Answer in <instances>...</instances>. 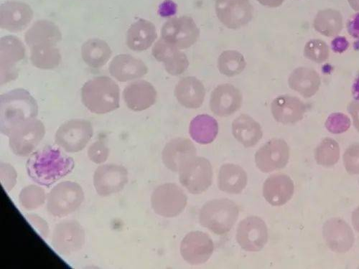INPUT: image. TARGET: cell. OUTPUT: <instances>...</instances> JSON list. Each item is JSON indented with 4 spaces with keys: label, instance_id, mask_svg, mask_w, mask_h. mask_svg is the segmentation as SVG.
Returning <instances> with one entry per match:
<instances>
[{
    "label": "cell",
    "instance_id": "obj_12",
    "mask_svg": "<svg viewBox=\"0 0 359 269\" xmlns=\"http://www.w3.org/2000/svg\"><path fill=\"white\" fill-rule=\"evenodd\" d=\"M25 56V46L18 38L8 36L0 40V83L2 85L18 78V64Z\"/></svg>",
    "mask_w": 359,
    "mask_h": 269
},
{
    "label": "cell",
    "instance_id": "obj_24",
    "mask_svg": "<svg viewBox=\"0 0 359 269\" xmlns=\"http://www.w3.org/2000/svg\"><path fill=\"white\" fill-rule=\"evenodd\" d=\"M294 193V185L288 175L276 174L269 176L263 186L265 200L273 206H282L288 202Z\"/></svg>",
    "mask_w": 359,
    "mask_h": 269
},
{
    "label": "cell",
    "instance_id": "obj_17",
    "mask_svg": "<svg viewBox=\"0 0 359 269\" xmlns=\"http://www.w3.org/2000/svg\"><path fill=\"white\" fill-rule=\"evenodd\" d=\"M216 10L219 20L229 29L248 25L253 15L249 0H217Z\"/></svg>",
    "mask_w": 359,
    "mask_h": 269
},
{
    "label": "cell",
    "instance_id": "obj_8",
    "mask_svg": "<svg viewBox=\"0 0 359 269\" xmlns=\"http://www.w3.org/2000/svg\"><path fill=\"white\" fill-rule=\"evenodd\" d=\"M93 135L91 123L85 119H72L57 129L55 141L65 152L76 153L83 151Z\"/></svg>",
    "mask_w": 359,
    "mask_h": 269
},
{
    "label": "cell",
    "instance_id": "obj_1",
    "mask_svg": "<svg viewBox=\"0 0 359 269\" xmlns=\"http://www.w3.org/2000/svg\"><path fill=\"white\" fill-rule=\"evenodd\" d=\"M74 167V159L54 146L40 149L26 164L27 174L32 181L47 188L72 173Z\"/></svg>",
    "mask_w": 359,
    "mask_h": 269
},
{
    "label": "cell",
    "instance_id": "obj_43",
    "mask_svg": "<svg viewBox=\"0 0 359 269\" xmlns=\"http://www.w3.org/2000/svg\"><path fill=\"white\" fill-rule=\"evenodd\" d=\"M87 154L90 160L100 165L107 160L109 156V149L104 142L99 140L90 145Z\"/></svg>",
    "mask_w": 359,
    "mask_h": 269
},
{
    "label": "cell",
    "instance_id": "obj_7",
    "mask_svg": "<svg viewBox=\"0 0 359 269\" xmlns=\"http://www.w3.org/2000/svg\"><path fill=\"white\" fill-rule=\"evenodd\" d=\"M46 134L43 123L37 118L29 120L16 127L9 135V144L12 152L18 157L32 155Z\"/></svg>",
    "mask_w": 359,
    "mask_h": 269
},
{
    "label": "cell",
    "instance_id": "obj_52",
    "mask_svg": "<svg viewBox=\"0 0 359 269\" xmlns=\"http://www.w3.org/2000/svg\"><path fill=\"white\" fill-rule=\"evenodd\" d=\"M351 222L353 228L359 233V206L352 213Z\"/></svg>",
    "mask_w": 359,
    "mask_h": 269
},
{
    "label": "cell",
    "instance_id": "obj_6",
    "mask_svg": "<svg viewBox=\"0 0 359 269\" xmlns=\"http://www.w3.org/2000/svg\"><path fill=\"white\" fill-rule=\"evenodd\" d=\"M178 172L180 183L191 194H201L212 185V165L204 158H191Z\"/></svg>",
    "mask_w": 359,
    "mask_h": 269
},
{
    "label": "cell",
    "instance_id": "obj_35",
    "mask_svg": "<svg viewBox=\"0 0 359 269\" xmlns=\"http://www.w3.org/2000/svg\"><path fill=\"white\" fill-rule=\"evenodd\" d=\"M313 27L317 32L325 37L339 35L343 29V16L334 9L320 11L316 15Z\"/></svg>",
    "mask_w": 359,
    "mask_h": 269
},
{
    "label": "cell",
    "instance_id": "obj_19",
    "mask_svg": "<svg viewBox=\"0 0 359 269\" xmlns=\"http://www.w3.org/2000/svg\"><path fill=\"white\" fill-rule=\"evenodd\" d=\"M34 12L27 4L8 1L0 7V26L12 33H19L31 23Z\"/></svg>",
    "mask_w": 359,
    "mask_h": 269
},
{
    "label": "cell",
    "instance_id": "obj_11",
    "mask_svg": "<svg viewBox=\"0 0 359 269\" xmlns=\"http://www.w3.org/2000/svg\"><path fill=\"white\" fill-rule=\"evenodd\" d=\"M199 38V29L189 17L170 19L161 29V39L178 49L194 46Z\"/></svg>",
    "mask_w": 359,
    "mask_h": 269
},
{
    "label": "cell",
    "instance_id": "obj_15",
    "mask_svg": "<svg viewBox=\"0 0 359 269\" xmlns=\"http://www.w3.org/2000/svg\"><path fill=\"white\" fill-rule=\"evenodd\" d=\"M290 159V148L282 139H273L255 154V163L260 171L271 172L285 168Z\"/></svg>",
    "mask_w": 359,
    "mask_h": 269
},
{
    "label": "cell",
    "instance_id": "obj_28",
    "mask_svg": "<svg viewBox=\"0 0 359 269\" xmlns=\"http://www.w3.org/2000/svg\"><path fill=\"white\" fill-rule=\"evenodd\" d=\"M158 38L156 27L146 20H139L128 29L127 45L133 51L142 52L151 48Z\"/></svg>",
    "mask_w": 359,
    "mask_h": 269
},
{
    "label": "cell",
    "instance_id": "obj_29",
    "mask_svg": "<svg viewBox=\"0 0 359 269\" xmlns=\"http://www.w3.org/2000/svg\"><path fill=\"white\" fill-rule=\"evenodd\" d=\"M62 39L57 26L48 20L36 22L25 35V41L29 48L43 45L56 46Z\"/></svg>",
    "mask_w": 359,
    "mask_h": 269
},
{
    "label": "cell",
    "instance_id": "obj_37",
    "mask_svg": "<svg viewBox=\"0 0 359 269\" xmlns=\"http://www.w3.org/2000/svg\"><path fill=\"white\" fill-rule=\"evenodd\" d=\"M244 55L236 50H225L218 60V68L221 74L228 77L241 74L246 68Z\"/></svg>",
    "mask_w": 359,
    "mask_h": 269
},
{
    "label": "cell",
    "instance_id": "obj_5",
    "mask_svg": "<svg viewBox=\"0 0 359 269\" xmlns=\"http://www.w3.org/2000/svg\"><path fill=\"white\" fill-rule=\"evenodd\" d=\"M83 200L82 188L75 182L65 181L50 191L47 198V211L54 217H66L78 210Z\"/></svg>",
    "mask_w": 359,
    "mask_h": 269
},
{
    "label": "cell",
    "instance_id": "obj_27",
    "mask_svg": "<svg viewBox=\"0 0 359 269\" xmlns=\"http://www.w3.org/2000/svg\"><path fill=\"white\" fill-rule=\"evenodd\" d=\"M175 95L183 106L195 109L202 106L205 90L201 81L196 77L188 76L179 81L175 89Z\"/></svg>",
    "mask_w": 359,
    "mask_h": 269
},
{
    "label": "cell",
    "instance_id": "obj_53",
    "mask_svg": "<svg viewBox=\"0 0 359 269\" xmlns=\"http://www.w3.org/2000/svg\"><path fill=\"white\" fill-rule=\"evenodd\" d=\"M348 2L353 11L359 12V0H348Z\"/></svg>",
    "mask_w": 359,
    "mask_h": 269
},
{
    "label": "cell",
    "instance_id": "obj_39",
    "mask_svg": "<svg viewBox=\"0 0 359 269\" xmlns=\"http://www.w3.org/2000/svg\"><path fill=\"white\" fill-rule=\"evenodd\" d=\"M47 198L43 188L36 185H29L21 191L19 202L25 210L31 212L41 207Z\"/></svg>",
    "mask_w": 359,
    "mask_h": 269
},
{
    "label": "cell",
    "instance_id": "obj_48",
    "mask_svg": "<svg viewBox=\"0 0 359 269\" xmlns=\"http://www.w3.org/2000/svg\"><path fill=\"white\" fill-rule=\"evenodd\" d=\"M177 12V6L171 0H166L159 8V14L162 17H170L174 15Z\"/></svg>",
    "mask_w": 359,
    "mask_h": 269
},
{
    "label": "cell",
    "instance_id": "obj_21",
    "mask_svg": "<svg viewBox=\"0 0 359 269\" xmlns=\"http://www.w3.org/2000/svg\"><path fill=\"white\" fill-rule=\"evenodd\" d=\"M196 156V148L190 139L175 138L164 147L162 160L168 169L178 172L187 161Z\"/></svg>",
    "mask_w": 359,
    "mask_h": 269
},
{
    "label": "cell",
    "instance_id": "obj_4",
    "mask_svg": "<svg viewBox=\"0 0 359 269\" xmlns=\"http://www.w3.org/2000/svg\"><path fill=\"white\" fill-rule=\"evenodd\" d=\"M238 215V207L234 202L226 198L215 199L201 207L199 222L214 233L223 235L231 230Z\"/></svg>",
    "mask_w": 359,
    "mask_h": 269
},
{
    "label": "cell",
    "instance_id": "obj_10",
    "mask_svg": "<svg viewBox=\"0 0 359 269\" xmlns=\"http://www.w3.org/2000/svg\"><path fill=\"white\" fill-rule=\"evenodd\" d=\"M85 242L83 226L76 221H64L55 226L51 244L58 254L66 256L81 250Z\"/></svg>",
    "mask_w": 359,
    "mask_h": 269
},
{
    "label": "cell",
    "instance_id": "obj_30",
    "mask_svg": "<svg viewBox=\"0 0 359 269\" xmlns=\"http://www.w3.org/2000/svg\"><path fill=\"white\" fill-rule=\"evenodd\" d=\"M248 183V174L242 167L234 164H225L221 167L218 174L220 191L229 194H241Z\"/></svg>",
    "mask_w": 359,
    "mask_h": 269
},
{
    "label": "cell",
    "instance_id": "obj_32",
    "mask_svg": "<svg viewBox=\"0 0 359 269\" xmlns=\"http://www.w3.org/2000/svg\"><path fill=\"white\" fill-rule=\"evenodd\" d=\"M290 87L305 98H310L318 91L320 81L317 72L307 68L292 71L288 80Z\"/></svg>",
    "mask_w": 359,
    "mask_h": 269
},
{
    "label": "cell",
    "instance_id": "obj_20",
    "mask_svg": "<svg viewBox=\"0 0 359 269\" xmlns=\"http://www.w3.org/2000/svg\"><path fill=\"white\" fill-rule=\"evenodd\" d=\"M243 100V95L237 88L231 84L224 83L214 90L210 108L215 115L226 117L241 108Z\"/></svg>",
    "mask_w": 359,
    "mask_h": 269
},
{
    "label": "cell",
    "instance_id": "obj_14",
    "mask_svg": "<svg viewBox=\"0 0 359 269\" xmlns=\"http://www.w3.org/2000/svg\"><path fill=\"white\" fill-rule=\"evenodd\" d=\"M236 241L244 250L257 252L263 249L268 241V230L265 222L257 216H250L239 223Z\"/></svg>",
    "mask_w": 359,
    "mask_h": 269
},
{
    "label": "cell",
    "instance_id": "obj_25",
    "mask_svg": "<svg viewBox=\"0 0 359 269\" xmlns=\"http://www.w3.org/2000/svg\"><path fill=\"white\" fill-rule=\"evenodd\" d=\"M306 110L307 106L302 100L288 95L277 97L271 105L276 121L283 125H293L302 121Z\"/></svg>",
    "mask_w": 359,
    "mask_h": 269
},
{
    "label": "cell",
    "instance_id": "obj_13",
    "mask_svg": "<svg viewBox=\"0 0 359 269\" xmlns=\"http://www.w3.org/2000/svg\"><path fill=\"white\" fill-rule=\"evenodd\" d=\"M129 181L128 172L122 166L114 164L100 166L94 174V186L97 193L107 197L121 192Z\"/></svg>",
    "mask_w": 359,
    "mask_h": 269
},
{
    "label": "cell",
    "instance_id": "obj_33",
    "mask_svg": "<svg viewBox=\"0 0 359 269\" xmlns=\"http://www.w3.org/2000/svg\"><path fill=\"white\" fill-rule=\"evenodd\" d=\"M189 132L193 139L201 144L213 142L219 133V125L216 119L207 114L196 116L190 124Z\"/></svg>",
    "mask_w": 359,
    "mask_h": 269
},
{
    "label": "cell",
    "instance_id": "obj_40",
    "mask_svg": "<svg viewBox=\"0 0 359 269\" xmlns=\"http://www.w3.org/2000/svg\"><path fill=\"white\" fill-rule=\"evenodd\" d=\"M304 55L311 61L320 64L327 61L330 55V50L325 42L314 39L309 41L304 49Z\"/></svg>",
    "mask_w": 359,
    "mask_h": 269
},
{
    "label": "cell",
    "instance_id": "obj_9",
    "mask_svg": "<svg viewBox=\"0 0 359 269\" xmlns=\"http://www.w3.org/2000/svg\"><path fill=\"white\" fill-rule=\"evenodd\" d=\"M187 202L188 198L184 191L173 184L158 186L151 196L154 211L165 218H174L182 214Z\"/></svg>",
    "mask_w": 359,
    "mask_h": 269
},
{
    "label": "cell",
    "instance_id": "obj_16",
    "mask_svg": "<svg viewBox=\"0 0 359 269\" xmlns=\"http://www.w3.org/2000/svg\"><path fill=\"white\" fill-rule=\"evenodd\" d=\"M215 244L210 236L201 231L187 234L181 244V254L184 259L192 265L205 263L211 258Z\"/></svg>",
    "mask_w": 359,
    "mask_h": 269
},
{
    "label": "cell",
    "instance_id": "obj_44",
    "mask_svg": "<svg viewBox=\"0 0 359 269\" xmlns=\"http://www.w3.org/2000/svg\"><path fill=\"white\" fill-rule=\"evenodd\" d=\"M18 173L11 164L1 163L0 167V179L6 192H11L17 184Z\"/></svg>",
    "mask_w": 359,
    "mask_h": 269
},
{
    "label": "cell",
    "instance_id": "obj_31",
    "mask_svg": "<svg viewBox=\"0 0 359 269\" xmlns=\"http://www.w3.org/2000/svg\"><path fill=\"white\" fill-rule=\"evenodd\" d=\"M232 133L234 138L247 148L255 146L263 135L260 125L247 114H242L234 119Z\"/></svg>",
    "mask_w": 359,
    "mask_h": 269
},
{
    "label": "cell",
    "instance_id": "obj_49",
    "mask_svg": "<svg viewBox=\"0 0 359 269\" xmlns=\"http://www.w3.org/2000/svg\"><path fill=\"white\" fill-rule=\"evenodd\" d=\"M348 111L353 118L355 129L359 132V103H351L348 106Z\"/></svg>",
    "mask_w": 359,
    "mask_h": 269
},
{
    "label": "cell",
    "instance_id": "obj_23",
    "mask_svg": "<svg viewBox=\"0 0 359 269\" xmlns=\"http://www.w3.org/2000/svg\"><path fill=\"white\" fill-rule=\"evenodd\" d=\"M157 97L155 87L146 81L131 83L123 92L128 107L134 111H142L151 107L156 102Z\"/></svg>",
    "mask_w": 359,
    "mask_h": 269
},
{
    "label": "cell",
    "instance_id": "obj_26",
    "mask_svg": "<svg viewBox=\"0 0 359 269\" xmlns=\"http://www.w3.org/2000/svg\"><path fill=\"white\" fill-rule=\"evenodd\" d=\"M110 74L121 82L140 78L147 74V67L141 61L130 55L115 56L109 64Z\"/></svg>",
    "mask_w": 359,
    "mask_h": 269
},
{
    "label": "cell",
    "instance_id": "obj_42",
    "mask_svg": "<svg viewBox=\"0 0 359 269\" xmlns=\"http://www.w3.org/2000/svg\"><path fill=\"white\" fill-rule=\"evenodd\" d=\"M346 172L352 175L359 174V144L349 146L343 157Z\"/></svg>",
    "mask_w": 359,
    "mask_h": 269
},
{
    "label": "cell",
    "instance_id": "obj_34",
    "mask_svg": "<svg viewBox=\"0 0 359 269\" xmlns=\"http://www.w3.org/2000/svg\"><path fill=\"white\" fill-rule=\"evenodd\" d=\"M111 53L109 45L100 39H90L81 48L83 62L93 69H100L106 65Z\"/></svg>",
    "mask_w": 359,
    "mask_h": 269
},
{
    "label": "cell",
    "instance_id": "obj_45",
    "mask_svg": "<svg viewBox=\"0 0 359 269\" xmlns=\"http://www.w3.org/2000/svg\"><path fill=\"white\" fill-rule=\"evenodd\" d=\"M25 218L43 238L46 239L48 237L49 226L43 219L36 214H27Z\"/></svg>",
    "mask_w": 359,
    "mask_h": 269
},
{
    "label": "cell",
    "instance_id": "obj_18",
    "mask_svg": "<svg viewBox=\"0 0 359 269\" xmlns=\"http://www.w3.org/2000/svg\"><path fill=\"white\" fill-rule=\"evenodd\" d=\"M323 235L327 247L339 254L349 251L355 242L352 228L345 221L339 218L329 219L324 223Z\"/></svg>",
    "mask_w": 359,
    "mask_h": 269
},
{
    "label": "cell",
    "instance_id": "obj_22",
    "mask_svg": "<svg viewBox=\"0 0 359 269\" xmlns=\"http://www.w3.org/2000/svg\"><path fill=\"white\" fill-rule=\"evenodd\" d=\"M153 55L165 65L166 71L172 76L184 74L189 67L186 54L161 39L154 46Z\"/></svg>",
    "mask_w": 359,
    "mask_h": 269
},
{
    "label": "cell",
    "instance_id": "obj_3",
    "mask_svg": "<svg viewBox=\"0 0 359 269\" xmlns=\"http://www.w3.org/2000/svg\"><path fill=\"white\" fill-rule=\"evenodd\" d=\"M81 100L91 112L104 114L119 108L121 90L107 76H97L88 81L81 88Z\"/></svg>",
    "mask_w": 359,
    "mask_h": 269
},
{
    "label": "cell",
    "instance_id": "obj_36",
    "mask_svg": "<svg viewBox=\"0 0 359 269\" xmlns=\"http://www.w3.org/2000/svg\"><path fill=\"white\" fill-rule=\"evenodd\" d=\"M31 60L35 67L50 70L59 66L62 55L55 46L43 45L31 48Z\"/></svg>",
    "mask_w": 359,
    "mask_h": 269
},
{
    "label": "cell",
    "instance_id": "obj_2",
    "mask_svg": "<svg viewBox=\"0 0 359 269\" xmlns=\"http://www.w3.org/2000/svg\"><path fill=\"white\" fill-rule=\"evenodd\" d=\"M38 114L36 101L23 88L12 90L0 97V130L7 137L16 127Z\"/></svg>",
    "mask_w": 359,
    "mask_h": 269
},
{
    "label": "cell",
    "instance_id": "obj_46",
    "mask_svg": "<svg viewBox=\"0 0 359 269\" xmlns=\"http://www.w3.org/2000/svg\"><path fill=\"white\" fill-rule=\"evenodd\" d=\"M346 28L348 34L359 41V13L353 15L348 19Z\"/></svg>",
    "mask_w": 359,
    "mask_h": 269
},
{
    "label": "cell",
    "instance_id": "obj_47",
    "mask_svg": "<svg viewBox=\"0 0 359 269\" xmlns=\"http://www.w3.org/2000/svg\"><path fill=\"white\" fill-rule=\"evenodd\" d=\"M331 46L334 53L341 54L348 49L350 43L346 37L338 36L332 41Z\"/></svg>",
    "mask_w": 359,
    "mask_h": 269
},
{
    "label": "cell",
    "instance_id": "obj_41",
    "mask_svg": "<svg viewBox=\"0 0 359 269\" xmlns=\"http://www.w3.org/2000/svg\"><path fill=\"white\" fill-rule=\"evenodd\" d=\"M351 125L350 118L340 112L329 116L325 124L327 130L334 134H340L347 132Z\"/></svg>",
    "mask_w": 359,
    "mask_h": 269
},
{
    "label": "cell",
    "instance_id": "obj_38",
    "mask_svg": "<svg viewBox=\"0 0 359 269\" xmlns=\"http://www.w3.org/2000/svg\"><path fill=\"white\" fill-rule=\"evenodd\" d=\"M341 149L338 142L331 138H325L317 146L315 160L318 165L330 167L338 163Z\"/></svg>",
    "mask_w": 359,
    "mask_h": 269
},
{
    "label": "cell",
    "instance_id": "obj_51",
    "mask_svg": "<svg viewBox=\"0 0 359 269\" xmlns=\"http://www.w3.org/2000/svg\"><path fill=\"white\" fill-rule=\"evenodd\" d=\"M351 92L354 100L359 103V74L353 83Z\"/></svg>",
    "mask_w": 359,
    "mask_h": 269
},
{
    "label": "cell",
    "instance_id": "obj_50",
    "mask_svg": "<svg viewBox=\"0 0 359 269\" xmlns=\"http://www.w3.org/2000/svg\"><path fill=\"white\" fill-rule=\"evenodd\" d=\"M285 0H258V2L262 6L269 8H278L280 6Z\"/></svg>",
    "mask_w": 359,
    "mask_h": 269
}]
</instances>
